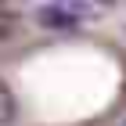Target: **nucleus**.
<instances>
[{
	"instance_id": "obj_1",
	"label": "nucleus",
	"mask_w": 126,
	"mask_h": 126,
	"mask_svg": "<svg viewBox=\"0 0 126 126\" xmlns=\"http://www.w3.org/2000/svg\"><path fill=\"white\" fill-rule=\"evenodd\" d=\"M94 15H97V7H90V4H47V7L36 11V22L43 29L68 32V29H76L83 18H94Z\"/></svg>"
},
{
	"instance_id": "obj_2",
	"label": "nucleus",
	"mask_w": 126,
	"mask_h": 126,
	"mask_svg": "<svg viewBox=\"0 0 126 126\" xmlns=\"http://www.w3.org/2000/svg\"><path fill=\"white\" fill-rule=\"evenodd\" d=\"M15 115H18V101H15L11 87L0 83V126H11V123H15Z\"/></svg>"
},
{
	"instance_id": "obj_3",
	"label": "nucleus",
	"mask_w": 126,
	"mask_h": 126,
	"mask_svg": "<svg viewBox=\"0 0 126 126\" xmlns=\"http://www.w3.org/2000/svg\"><path fill=\"white\" fill-rule=\"evenodd\" d=\"M123 126H126V123H123Z\"/></svg>"
}]
</instances>
